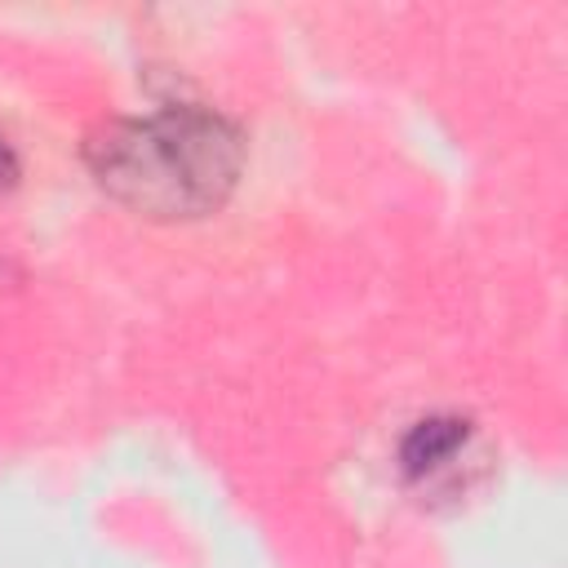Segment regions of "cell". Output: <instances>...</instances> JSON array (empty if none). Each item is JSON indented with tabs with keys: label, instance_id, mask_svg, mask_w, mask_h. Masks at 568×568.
I'll return each instance as SVG.
<instances>
[{
	"label": "cell",
	"instance_id": "obj_1",
	"mask_svg": "<svg viewBox=\"0 0 568 568\" xmlns=\"http://www.w3.org/2000/svg\"><path fill=\"white\" fill-rule=\"evenodd\" d=\"M84 164L98 191L129 213L151 222H195L235 195L244 133L213 106L169 102L102 124L84 142Z\"/></svg>",
	"mask_w": 568,
	"mask_h": 568
},
{
	"label": "cell",
	"instance_id": "obj_2",
	"mask_svg": "<svg viewBox=\"0 0 568 568\" xmlns=\"http://www.w3.org/2000/svg\"><path fill=\"white\" fill-rule=\"evenodd\" d=\"M470 435H475V426L466 422V417H457V413H435V417H422L408 435H404V444H399V470L408 475V479H435V475H444L466 448H470Z\"/></svg>",
	"mask_w": 568,
	"mask_h": 568
},
{
	"label": "cell",
	"instance_id": "obj_3",
	"mask_svg": "<svg viewBox=\"0 0 568 568\" xmlns=\"http://www.w3.org/2000/svg\"><path fill=\"white\" fill-rule=\"evenodd\" d=\"M18 173V164H13V151H9V142L0 138V182H9Z\"/></svg>",
	"mask_w": 568,
	"mask_h": 568
}]
</instances>
